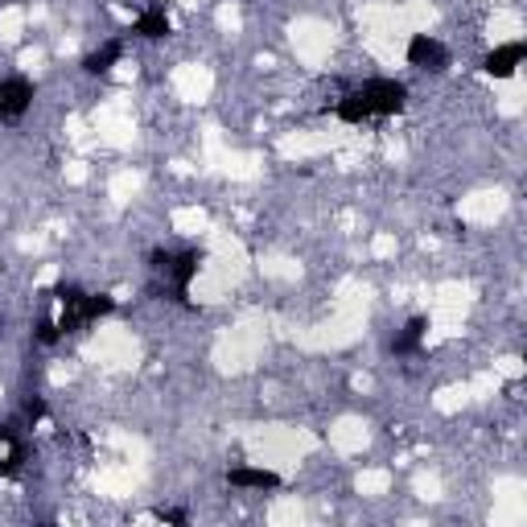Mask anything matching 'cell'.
Listing matches in <instances>:
<instances>
[{"mask_svg":"<svg viewBox=\"0 0 527 527\" xmlns=\"http://www.w3.org/2000/svg\"><path fill=\"white\" fill-rule=\"evenodd\" d=\"M247 450L260 461L264 469H276V474H293L301 466V458L313 450V437L305 429H289V424H268V429H255L247 437Z\"/></svg>","mask_w":527,"mask_h":527,"instance_id":"6da1fadb","label":"cell"},{"mask_svg":"<svg viewBox=\"0 0 527 527\" xmlns=\"http://www.w3.org/2000/svg\"><path fill=\"white\" fill-rule=\"evenodd\" d=\"M264 317H244V322H235L231 330H223V338L215 342V367L223 375H239L247 371V367H255V359H260L264 351Z\"/></svg>","mask_w":527,"mask_h":527,"instance_id":"7a4b0ae2","label":"cell"},{"mask_svg":"<svg viewBox=\"0 0 527 527\" xmlns=\"http://www.w3.org/2000/svg\"><path fill=\"white\" fill-rule=\"evenodd\" d=\"M362 322H367V317H359V313H342V309H334L330 322L313 326V330H305V334H301V346H305V351H342V346L359 342Z\"/></svg>","mask_w":527,"mask_h":527,"instance_id":"3957f363","label":"cell"},{"mask_svg":"<svg viewBox=\"0 0 527 527\" xmlns=\"http://www.w3.org/2000/svg\"><path fill=\"white\" fill-rule=\"evenodd\" d=\"M137 338L124 330V326H99L95 338H91V359L103 362V367H137Z\"/></svg>","mask_w":527,"mask_h":527,"instance_id":"277c9868","label":"cell"},{"mask_svg":"<svg viewBox=\"0 0 527 527\" xmlns=\"http://www.w3.org/2000/svg\"><path fill=\"white\" fill-rule=\"evenodd\" d=\"M289 41H293V54L305 67H322L334 49V30L317 17H301L293 25V33H289Z\"/></svg>","mask_w":527,"mask_h":527,"instance_id":"5b68a950","label":"cell"},{"mask_svg":"<svg viewBox=\"0 0 527 527\" xmlns=\"http://www.w3.org/2000/svg\"><path fill=\"white\" fill-rule=\"evenodd\" d=\"M95 132L103 145L112 148H128L137 140V124H132V112H128V99H108V103H99L95 112Z\"/></svg>","mask_w":527,"mask_h":527,"instance_id":"8992f818","label":"cell"},{"mask_svg":"<svg viewBox=\"0 0 527 527\" xmlns=\"http://www.w3.org/2000/svg\"><path fill=\"white\" fill-rule=\"evenodd\" d=\"M495 527H523L527 519V482L523 478H498L495 482Z\"/></svg>","mask_w":527,"mask_h":527,"instance_id":"52a82bcc","label":"cell"},{"mask_svg":"<svg viewBox=\"0 0 527 527\" xmlns=\"http://www.w3.org/2000/svg\"><path fill=\"white\" fill-rule=\"evenodd\" d=\"M210 91H215V75H210V67H202V62H186V67L174 70V95L182 99V103H206Z\"/></svg>","mask_w":527,"mask_h":527,"instance_id":"ba28073f","label":"cell"},{"mask_svg":"<svg viewBox=\"0 0 527 527\" xmlns=\"http://www.w3.org/2000/svg\"><path fill=\"white\" fill-rule=\"evenodd\" d=\"M458 210L474 227H495V219H503V210H507V194L503 190H478V194L461 198Z\"/></svg>","mask_w":527,"mask_h":527,"instance_id":"9c48e42d","label":"cell"},{"mask_svg":"<svg viewBox=\"0 0 527 527\" xmlns=\"http://www.w3.org/2000/svg\"><path fill=\"white\" fill-rule=\"evenodd\" d=\"M367 420H359V416H338L330 424V445L338 453H362L367 450Z\"/></svg>","mask_w":527,"mask_h":527,"instance_id":"30bf717a","label":"cell"},{"mask_svg":"<svg viewBox=\"0 0 527 527\" xmlns=\"http://www.w3.org/2000/svg\"><path fill=\"white\" fill-rule=\"evenodd\" d=\"M95 490L108 498H128L137 490V474H132V466H103L95 474Z\"/></svg>","mask_w":527,"mask_h":527,"instance_id":"8fae6325","label":"cell"},{"mask_svg":"<svg viewBox=\"0 0 527 527\" xmlns=\"http://www.w3.org/2000/svg\"><path fill=\"white\" fill-rule=\"evenodd\" d=\"M362 46H367V54H371V58H380L383 67H400V62H404V38L362 30Z\"/></svg>","mask_w":527,"mask_h":527,"instance_id":"7c38bea8","label":"cell"},{"mask_svg":"<svg viewBox=\"0 0 527 527\" xmlns=\"http://www.w3.org/2000/svg\"><path fill=\"white\" fill-rule=\"evenodd\" d=\"M400 21H404V30H408V38H416V33H429L437 25V9H433L429 0H404Z\"/></svg>","mask_w":527,"mask_h":527,"instance_id":"4fadbf2b","label":"cell"},{"mask_svg":"<svg viewBox=\"0 0 527 527\" xmlns=\"http://www.w3.org/2000/svg\"><path fill=\"white\" fill-rule=\"evenodd\" d=\"M140 186H145V177H140L137 169H120V174H112V182H108V198L116 206H128L140 194Z\"/></svg>","mask_w":527,"mask_h":527,"instance_id":"5bb4252c","label":"cell"},{"mask_svg":"<svg viewBox=\"0 0 527 527\" xmlns=\"http://www.w3.org/2000/svg\"><path fill=\"white\" fill-rule=\"evenodd\" d=\"M519 33H523V17L511 9H498L495 17H490V38H495V46H511V41H519Z\"/></svg>","mask_w":527,"mask_h":527,"instance_id":"9a60e30c","label":"cell"},{"mask_svg":"<svg viewBox=\"0 0 527 527\" xmlns=\"http://www.w3.org/2000/svg\"><path fill=\"white\" fill-rule=\"evenodd\" d=\"M174 231L177 235H206L210 231V219H206L202 206H182V210H174Z\"/></svg>","mask_w":527,"mask_h":527,"instance_id":"2e32d148","label":"cell"},{"mask_svg":"<svg viewBox=\"0 0 527 527\" xmlns=\"http://www.w3.org/2000/svg\"><path fill=\"white\" fill-rule=\"evenodd\" d=\"M354 490H359L362 498H380L391 490V474L388 469H362L359 478H354Z\"/></svg>","mask_w":527,"mask_h":527,"instance_id":"e0dca14e","label":"cell"},{"mask_svg":"<svg viewBox=\"0 0 527 527\" xmlns=\"http://www.w3.org/2000/svg\"><path fill=\"white\" fill-rule=\"evenodd\" d=\"M260 272L268 276V281H297V276H301V264L289 260V255H268V260L260 264Z\"/></svg>","mask_w":527,"mask_h":527,"instance_id":"ac0fdd59","label":"cell"},{"mask_svg":"<svg viewBox=\"0 0 527 527\" xmlns=\"http://www.w3.org/2000/svg\"><path fill=\"white\" fill-rule=\"evenodd\" d=\"M466 404H469V388H466V383H461V388H445V391H437V396H433V408L445 412V416L461 412Z\"/></svg>","mask_w":527,"mask_h":527,"instance_id":"d6986e66","label":"cell"},{"mask_svg":"<svg viewBox=\"0 0 527 527\" xmlns=\"http://www.w3.org/2000/svg\"><path fill=\"white\" fill-rule=\"evenodd\" d=\"M498 108L507 112V116H515L523 108V83H519V75H511L507 83H498Z\"/></svg>","mask_w":527,"mask_h":527,"instance_id":"ffe728a7","label":"cell"},{"mask_svg":"<svg viewBox=\"0 0 527 527\" xmlns=\"http://www.w3.org/2000/svg\"><path fill=\"white\" fill-rule=\"evenodd\" d=\"M25 21H30V13L25 9H4L0 13V41H17L21 33H25Z\"/></svg>","mask_w":527,"mask_h":527,"instance_id":"44dd1931","label":"cell"},{"mask_svg":"<svg viewBox=\"0 0 527 527\" xmlns=\"http://www.w3.org/2000/svg\"><path fill=\"white\" fill-rule=\"evenodd\" d=\"M268 519H272V523H301V519H305V507L297 503V498H281V503H272Z\"/></svg>","mask_w":527,"mask_h":527,"instance_id":"7402d4cb","label":"cell"},{"mask_svg":"<svg viewBox=\"0 0 527 527\" xmlns=\"http://www.w3.org/2000/svg\"><path fill=\"white\" fill-rule=\"evenodd\" d=\"M412 490H416V498H424V503H437L441 498V478L437 474H420V478L412 482Z\"/></svg>","mask_w":527,"mask_h":527,"instance_id":"603a6c76","label":"cell"},{"mask_svg":"<svg viewBox=\"0 0 527 527\" xmlns=\"http://www.w3.org/2000/svg\"><path fill=\"white\" fill-rule=\"evenodd\" d=\"M396 247H400V244H396V235H391V231H380L371 239V255H375V260H391V255H396Z\"/></svg>","mask_w":527,"mask_h":527,"instance_id":"cb8c5ba5","label":"cell"},{"mask_svg":"<svg viewBox=\"0 0 527 527\" xmlns=\"http://www.w3.org/2000/svg\"><path fill=\"white\" fill-rule=\"evenodd\" d=\"M495 375H507V380H519V375H523V362H519V359H511V354H507V359H498V362H495Z\"/></svg>","mask_w":527,"mask_h":527,"instance_id":"d4e9b609","label":"cell"},{"mask_svg":"<svg viewBox=\"0 0 527 527\" xmlns=\"http://www.w3.org/2000/svg\"><path fill=\"white\" fill-rule=\"evenodd\" d=\"M219 25H223V30H239V9H235V4H223V9H219Z\"/></svg>","mask_w":527,"mask_h":527,"instance_id":"484cf974","label":"cell"},{"mask_svg":"<svg viewBox=\"0 0 527 527\" xmlns=\"http://www.w3.org/2000/svg\"><path fill=\"white\" fill-rule=\"evenodd\" d=\"M67 182L83 186V182H87V161H67Z\"/></svg>","mask_w":527,"mask_h":527,"instance_id":"4316f807","label":"cell"},{"mask_svg":"<svg viewBox=\"0 0 527 527\" xmlns=\"http://www.w3.org/2000/svg\"><path fill=\"white\" fill-rule=\"evenodd\" d=\"M41 62H46V54H41V49H25V54H21V67H25V70H41Z\"/></svg>","mask_w":527,"mask_h":527,"instance_id":"83f0119b","label":"cell"},{"mask_svg":"<svg viewBox=\"0 0 527 527\" xmlns=\"http://www.w3.org/2000/svg\"><path fill=\"white\" fill-rule=\"evenodd\" d=\"M182 4H202V0H182Z\"/></svg>","mask_w":527,"mask_h":527,"instance_id":"f1b7e54d","label":"cell"}]
</instances>
